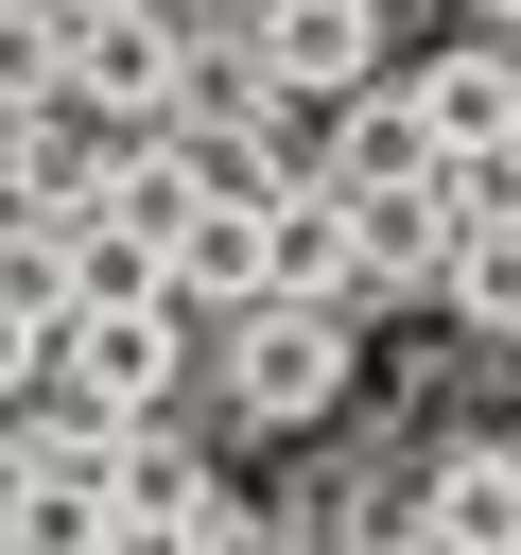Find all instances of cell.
<instances>
[{"label": "cell", "mask_w": 521, "mask_h": 555, "mask_svg": "<svg viewBox=\"0 0 521 555\" xmlns=\"http://www.w3.org/2000/svg\"><path fill=\"white\" fill-rule=\"evenodd\" d=\"M382 87H399V121H417V156H452V173L521 139V52H504V35H452V52H417V69H382Z\"/></svg>", "instance_id": "277c9868"}, {"label": "cell", "mask_w": 521, "mask_h": 555, "mask_svg": "<svg viewBox=\"0 0 521 555\" xmlns=\"http://www.w3.org/2000/svg\"><path fill=\"white\" fill-rule=\"evenodd\" d=\"M174 382H191V312L174 295H122V312L52 330V399L69 416H174Z\"/></svg>", "instance_id": "7a4b0ae2"}, {"label": "cell", "mask_w": 521, "mask_h": 555, "mask_svg": "<svg viewBox=\"0 0 521 555\" xmlns=\"http://www.w3.org/2000/svg\"><path fill=\"white\" fill-rule=\"evenodd\" d=\"M174 35L191 17H156V0H122V17H69V121H104V139H156L174 121Z\"/></svg>", "instance_id": "3957f363"}, {"label": "cell", "mask_w": 521, "mask_h": 555, "mask_svg": "<svg viewBox=\"0 0 521 555\" xmlns=\"http://www.w3.org/2000/svg\"><path fill=\"white\" fill-rule=\"evenodd\" d=\"M104 555H191V520H122V538H104Z\"/></svg>", "instance_id": "e0dca14e"}, {"label": "cell", "mask_w": 521, "mask_h": 555, "mask_svg": "<svg viewBox=\"0 0 521 555\" xmlns=\"http://www.w3.org/2000/svg\"><path fill=\"white\" fill-rule=\"evenodd\" d=\"M278 87H260V52H243V17H191L174 35V139H243Z\"/></svg>", "instance_id": "9c48e42d"}, {"label": "cell", "mask_w": 521, "mask_h": 555, "mask_svg": "<svg viewBox=\"0 0 521 555\" xmlns=\"http://www.w3.org/2000/svg\"><path fill=\"white\" fill-rule=\"evenodd\" d=\"M399 555H521V468H504V434H469V451H434V468H417Z\"/></svg>", "instance_id": "52a82bcc"}, {"label": "cell", "mask_w": 521, "mask_h": 555, "mask_svg": "<svg viewBox=\"0 0 521 555\" xmlns=\"http://www.w3.org/2000/svg\"><path fill=\"white\" fill-rule=\"evenodd\" d=\"M347 364H365L347 312H295V295H278V312H226V416H243V434H313V416L347 399Z\"/></svg>", "instance_id": "6da1fadb"}, {"label": "cell", "mask_w": 521, "mask_h": 555, "mask_svg": "<svg viewBox=\"0 0 521 555\" xmlns=\"http://www.w3.org/2000/svg\"><path fill=\"white\" fill-rule=\"evenodd\" d=\"M469 17H504V35H521V0H469Z\"/></svg>", "instance_id": "d6986e66"}, {"label": "cell", "mask_w": 521, "mask_h": 555, "mask_svg": "<svg viewBox=\"0 0 521 555\" xmlns=\"http://www.w3.org/2000/svg\"><path fill=\"white\" fill-rule=\"evenodd\" d=\"M243 52L295 104H347V87H382V0H243Z\"/></svg>", "instance_id": "5b68a950"}, {"label": "cell", "mask_w": 521, "mask_h": 555, "mask_svg": "<svg viewBox=\"0 0 521 555\" xmlns=\"http://www.w3.org/2000/svg\"><path fill=\"white\" fill-rule=\"evenodd\" d=\"M434 295L486 330V347H521V225H452V260H434Z\"/></svg>", "instance_id": "8fae6325"}, {"label": "cell", "mask_w": 521, "mask_h": 555, "mask_svg": "<svg viewBox=\"0 0 521 555\" xmlns=\"http://www.w3.org/2000/svg\"><path fill=\"white\" fill-rule=\"evenodd\" d=\"M0 555H17V538H0Z\"/></svg>", "instance_id": "44dd1931"}, {"label": "cell", "mask_w": 521, "mask_h": 555, "mask_svg": "<svg viewBox=\"0 0 521 555\" xmlns=\"http://www.w3.org/2000/svg\"><path fill=\"white\" fill-rule=\"evenodd\" d=\"M504 468H521V434H504Z\"/></svg>", "instance_id": "ffe728a7"}, {"label": "cell", "mask_w": 521, "mask_h": 555, "mask_svg": "<svg viewBox=\"0 0 521 555\" xmlns=\"http://www.w3.org/2000/svg\"><path fill=\"white\" fill-rule=\"evenodd\" d=\"M69 87V17L52 0H0V104H52Z\"/></svg>", "instance_id": "5bb4252c"}, {"label": "cell", "mask_w": 521, "mask_h": 555, "mask_svg": "<svg viewBox=\"0 0 521 555\" xmlns=\"http://www.w3.org/2000/svg\"><path fill=\"white\" fill-rule=\"evenodd\" d=\"M122 295H174V278H156V243H139V225H104V208H87V225H69V312H122Z\"/></svg>", "instance_id": "7c38bea8"}, {"label": "cell", "mask_w": 521, "mask_h": 555, "mask_svg": "<svg viewBox=\"0 0 521 555\" xmlns=\"http://www.w3.org/2000/svg\"><path fill=\"white\" fill-rule=\"evenodd\" d=\"M0 312L69 330V225H0Z\"/></svg>", "instance_id": "4fadbf2b"}, {"label": "cell", "mask_w": 521, "mask_h": 555, "mask_svg": "<svg viewBox=\"0 0 521 555\" xmlns=\"http://www.w3.org/2000/svg\"><path fill=\"white\" fill-rule=\"evenodd\" d=\"M0 399H52V330L35 312H0Z\"/></svg>", "instance_id": "2e32d148"}, {"label": "cell", "mask_w": 521, "mask_h": 555, "mask_svg": "<svg viewBox=\"0 0 521 555\" xmlns=\"http://www.w3.org/2000/svg\"><path fill=\"white\" fill-rule=\"evenodd\" d=\"M69 451L104 468L122 520H208V503H226V486H208V434H174V416H69Z\"/></svg>", "instance_id": "8992f818"}, {"label": "cell", "mask_w": 521, "mask_h": 555, "mask_svg": "<svg viewBox=\"0 0 521 555\" xmlns=\"http://www.w3.org/2000/svg\"><path fill=\"white\" fill-rule=\"evenodd\" d=\"M191 555H313V538H295V520H260V503H208V520H191Z\"/></svg>", "instance_id": "9a60e30c"}, {"label": "cell", "mask_w": 521, "mask_h": 555, "mask_svg": "<svg viewBox=\"0 0 521 555\" xmlns=\"http://www.w3.org/2000/svg\"><path fill=\"white\" fill-rule=\"evenodd\" d=\"M52 17H122V0H52Z\"/></svg>", "instance_id": "ac0fdd59"}, {"label": "cell", "mask_w": 521, "mask_h": 555, "mask_svg": "<svg viewBox=\"0 0 521 555\" xmlns=\"http://www.w3.org/2000/svg\"><path fill=\"white\" fill-rule=\"evenodd\" d=\"M278 295L365 330V243H347V191H295V208H278Z\"/></svg>", "instance_id": "30bf717a"}, {"label": "cell", "mask_w": 521, "mask_h": 555, "mask_svg": "<svg viewBox=\"0 0 521 555\" xmlns=\"http://www.w3.org/2000/svg\"><path fill=\"white\" fill-rule=\"evenodd\" d=\"M156 278H174V312H278V208H191L174 243H156Z\"/></svg>", "instance_id": "ba28073f"}]
</instances>
